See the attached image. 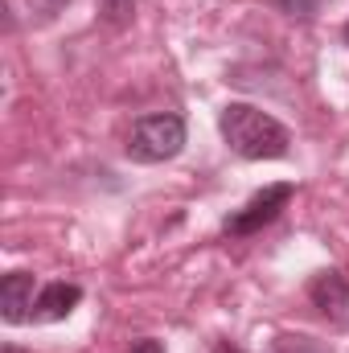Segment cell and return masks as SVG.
Masks as SVG:
<instances>
[{
  "instance_id": "obj_1",
  "label": "cell",
  "mask_w": 349,
  "mask_h": 353,
  "mask_svg": "<svg viewBox=\"0 0 349 353\" xmlns=\"http://www.w3.org/2000/svg\"><path fill=\"white\" fill-rule=\"evenodd\" d=\"M218 132L243 161H283L292 152V132L255 103H226L218 111Z\"/></svg>"
},
{
  "instance_id": "obj_2",
  "label": "cell",
  "mask_w": 349,
  "mask_h": 353,
  "mask_svg": "<svg viewBox=\"0 0 349 353\" xmlns=\"http://www.w3.org/2000/svg\"><path fill=\"white\" fill-rule=\"evenodd\" d=\"M185 119L177 111H161V115H144L132 123L128 136V161L136 165H165L185 148Z\"/></svg>"
},
{
  "instance_id": "obj_3",
  "label": "cell",
  "mask_w": 349,
  "mask_h": 353,
  "mask_svg": "<svg viewBox=\"0 0 349 353\" xmlns=\"http://www.w3.org/2000/svg\"><path fill=\"white\" fill-rule=\"evenodd\" d=\"M292 193H296V185L292 181H279V185H267L259 189L243 210H235L226 222H222V230L230 234V239H247V234H259L263 226H271L283 210H288V201H292Z\"/></svg>"
},
{
  "instance_id": "obj_4",
  "label": "cell",
  "mask_w": 349,
  "mask_h": 353,
  "mask_svg": "<svg viewBox=\"0 0 349 353\" xmlns=\"http://www.w3.org/2000/svg\"><path fill=\"white\" fill-rule=\"evenodd\" d=\"M308 300H312V308L329 325L349 329V275H341V271H317L308 279Z\"/></svg>"
},
{
  "instance_id": "obj_5",
  "label": "cell",
  "mask_w": 349,
  "mask_h": 353,
  "mask_svg": "<svg viewBox=\"0 0 349 353\" xmlns=\"http://www.w3.org/2000/svg\"><path fill=\"white\" fill-rule=\"evenodd\" d=\"M33 308H37V279L29 271H8L0 279V316L8 325H21L33 316Z\"/></svg>"
},
{
  "instance_id": "obj_6",
  "label": "cell",
  "mask_w": 349,
  "mask_h": 353,
  "mask_svg": "<svg viewBox=\"0 0 349 353\" xmlns=\"http://www.w3.org/2000/svg\"><path fill=\"white\" fill-rule=\"evenodd\" d=\"M83 300V288L79 283H66V279H54L37 292V308H33V321H66Z\"/></svg>"
},
{
  "instance_id": "obj_7",
  "label": "cell",
  "mask_w": 349,
  "mask_h": 353,
  "mask_svg": "<svg viewBox=\"0 0 349 353\" xmlns=\"http://www.w3.org/2000/svg\"><path fill=\"white\" fill-rule=\"evenodd\" d=\"M271 353H333L325 341L308 337V333H279L271 341Z\"/></svg>"
},
{
  "instance_id": "obj_8",
  "label": "cell",
  "mask_w": 349,
  "mask_h": 353,
  "mask_svg": "<svg viewBox=\"0 0 349 353\" xmlns=\"http://www.w3.org/2000/svg\"><path fill=\"white\" fill-rule=\"evenodd\" d=\"M275 4H279L288 17H300V21H308V17L317 12V4H321V0H275Z\"/></svg>"
},
{
  "instance_id": "obj_9",
  "label": "cell",
  "mask_w": 349,
  "mask_h": 353,
  "mask_svg": "<svg viewBox=\"0 0 349 353\" xmlns=\"http://www.w3.org/2000/svg\"><path fill=\"white\" fill-rule=\"evenodd\" d=\"M128 353H165V345H161L157 337H144V341H136Z\"/></svg>"
},
{
  "instance_id": "obj_10",
  "label": "cell",
  "mask_w": 349,
  "mask_h": 353,
  "mask_svg": "<svg viewBox=\"0 0 349 353\" xmlns=\"http://www.w3.org/2000/svg\"><path fill=\"white\" fill-rule=\"evenodd\" d=\"M214 353H243V350H235V345H226V341H222V345H218Z\"/></svg>"
},
{
  "instance_id": "obj_11",
  "label": "cell",
  "mask_w": 349,
  "mask_h": 353,
  "mask_svg": "<svg viewBox=\"0 0 349 353\" xmlns=\"http://www.w3.org/2000/svg\"><path fill=\"white\" fill-rule=\"evenodd\" d=\"M4 353H25V350H17V345H4Z\"/></svg>"
},
{
  "instance_id": "obj_12",
  "label": "cell",
  "mask_w": 349,
  "mask_h": 353,
  "mask_svg": "<svg viewBox=\"0 0 349 353\" xmlns=\"http://www.w3.org/2000/svg\"><path fill=\"white\" fill-rule=\"evenodd\" d=\"M341 37H346V46H349V21H346V29H341Z\"/></svg>"
}]
</instances>
